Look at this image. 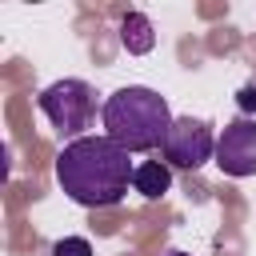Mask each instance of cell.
<instances>
[{
  "label": "cell",
  "instance_id": "6da1fadb",
  "mask_svg": "<svg viewBox=\"0 0 256 256\" xmlns=\"http://www.w3.org/2000/svg\"><path fill=\"white\" fill-rule=\"evenodd\" d=\"M136 168L128 160V148H120L112 136H80L60 148L56 156V180L80 208H112L124 200Z\"/></svg>",
  "mask_w": 256,
  "mask_h": 256
},
{
  "label": "cell",
  "instance_id": "7a4b0ae2",
  "mask_svg": "<svg viewBox=\"0 0 256 256\" xmlns=\"http://www.w3.org/2000/svg\"><path fill=\"white\" fill-rule=\"evenodd\" d=\"M104 136H112L120 148L128 152H152V148H164L168 132H172V112H168V100L152 88H140V84H128V88H116L108 100H104Z\"/></svg>",
  "mask_w": 256,
  "mask_h": 256
},
{
  "label": "cell",
  "instance_id": "3957f363",
  "mask_svg": "<svg viewBox=\"0 0 256 256\" xmlns=\"http://www.w3.org/2000/svg\"><path fill=\"white\" fill-rule=\"evenodd\" d=\"M40 112L52 120V128H60L64 136H76L92 124L96 116V96L84 80H56L40 92Z\"/></svg>",
  "mask_w": 256,
  "mask_h": 256
},
{
  "label": "cell",
  "instance_id": "277c9868",
  "mask_svg": "<svg viewBox=\"0 0 256 256\" xmlns=\"http://www.w3.org/2000/svg\"><path fill=\"white\" fill-rule=\"evenodd\" d=\"M216 156V136L204 120H192V116H180L164 140V160L176 164V168H200Z\"/></svg>",
  "mask_w": 256,
  "mask_h": 256
},
{
  "label": "cell",
  "instance_id": "5b68a950",
  "mask_svg": "<svg viewBox=\"0 0 256 256\" xmlns=\"http://www.w3.org/2000/svg\"><path fill=\"white\" fill-rule=\"evenodd\" d=\"M216 164L228 176H256V120L224 124L216 140Z\"/></svg>",
  "mask_w": 256,
  "mask_h": 256
},
{
  "label": "cell",
  "instance_id": "8992f818",
  "mask_svg": "<svg viewBox=\"0 0 256 256\" xmlns=\"http://www.w3.org/2000/svg\"><path fill=\"white\" fill-rule=\"evenodd\" d=\"M132 188H136L144 200H160V196L172 188V168H168L164 160H144V164H136Z\"/></svg>",
  "mask_w": 256,
  "mask_h": 256
},
{
  "label": "cell",
  "instance_id": "52a82bcc",
  "mask_svg": "<svg viewBox=\"0 0 256 256\" xmlns=\"http://www.w3.org/2000/svg\"><path fill=\"white\" fill-rule=\"evenodd\" d=\"M120 44L132 52V56H144L156 48V32H152V20L144 12H128L120 20Z\"/></svg>",
  "mask_w": 256,
  "mask_h": 256
},
{
  "label": "cell",
  "instance_id": "ba28073f",
  "mask_svg": "<svg viewBox=\"0 0 256 256\" xmlns=\"http://www.w3.org/2000/svg\"><path fill=\"white\" fill-rule=\"evenodd\" d=\"M52 256H92V244L84 236H64V240H56Z\"/></svg>",
  "mask_w": 256,
  "mask_h": 256
},
{
  "label": "cell",
  "instance_id": "9c48e42d",
  "mask_svg": "<svg viewBox=\"0 0 256 256\" xmlns=\"http://www.w3.org/2000/svg\"><path fill=\"white\" fill-rule=\"evenodd\" d=\"M236 104H240V112H244V120L256 112V84H244L240 88V96H236Z\"/></svg>",
  "mask_w": 256,
  "mask_h": 256
},
{
  "label": "cell",
  "instance_id": "30bf717a",
  "mask_svg": "<svg viewBox=\"0 0 256 256\" xmlns=\"http://www.w3.org/2000/svg\"><path fill=\"white\" fill-rule=\"evenodd\" d=\"M164 256H188V252H180V248H172V252H164Z\"/></svg>",
  "mask_w": 256,
  "mask_h": 256
}]
</instances>
